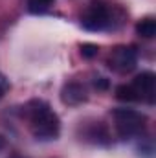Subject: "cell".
<instances>
[{"instance_id":"cell-1","label":"cell","mask_w":156,"mask_h":158,"mask_svg":"<svg viewBox=\"0 0 156 158\" xmlns=\"http://www.w3.org/2000/svg\"><path fill=\"white\" fill-rule=\"evenodd\" d=\"M26 116L33 136L40 142H51L61 132L59 116L44 99H31L26 105Z\"/></svg>"},{"instance_id":"cell-2","label":"cell","mask_w":156,"mask_h":158,"mask_svg":"<svg viewBox=\"0 0 156 158\" xmlns=\"http://www.w3.org/2000/svg\"><path fill=\"white\" fill-rule=\"evenodd\" d=\"M81 26L88 31H107L114 28V7L105 0H92L81 15Z\"/></svg>"},{"instance_id":"cell-3","label":"cell","mask_w":156,"mask_h":158,"mask_svg":"<svg viewBox=\"0 0 156 158\" xmlns=\"http://www.w3.org/2000/svg\"><path fill=\"white\" fill-rule=\"evenodd\" d=\"M112 118L116 125V132L121 140H130L140 136L147 125V116L134 109H114Z\"/></svg>"},{"instance_id":"cell-4","label":"cell","mask_w":156,"mask_h":158,"mask_svg":"<svg viewBox=\"0 0 156 158\" xmlns=\"http://www.w3.org/2000/svg\"><path fill=\"white\" fill-rule=\"evenodd\" d=\"M107 64L110 70L117 74H129L138 64V52L132 46H116L107 59Z\"/></svg>"},{"instance_id":"cell-5","label":"cell","mask_w":156,"mask_h":158,"mask_svg":"<svg viewBox=\"0 0 156 158\" xmlns=\"http://www.w3.org/2000/svg\"><path fill=\"white\" fill-rule=\"evenodd\" d=\"M134 96H136V103H149L153 105L156 98V76L153 72L145 70L142 74H138L132 79V83H129Z\"/></svg>"},{"instance_id":"cell-6","label":"cell","mask_w":156,"mask_h":158,"mask_svg":"<svg viewBox=\"0 0 156 158\" xmlns=\"http://www.w3.org/2000/svg\"><path fill=\"white\" fill-rule=\"evenodd\" d=\"M86 99H88V94L81 83H66L61 90V101L68 107H77Z\"/></svg>"},{"instance_id":"cell-7","label":"cell","mask_w":156,"mask_h":158,"mask_svg":"<svg viewBox=\"0 0 156 158\" xmlns=\"http://www.w3.org/2000/svg\"><path fill=\"white\" fill-rule=\"evenodd\" d=\"M84 136H86L90 142L99 143V145L110 143V132H109V129H107V125H105L103 121H94L92 125H88Z\"/></svg>"},{"instance_id":"cell-8","label":"cell","mask_w":156,"mask_h":158,"mask_svg":"<svg viewBox=\"0 0 156 158\" xmlns=\"http://www.w3.org/2000/svg\"><path fill=\"white\" fill-rule=\"evenodd\" d=\"M136 35L142 39H154L156 35V19L154 17H143L136 22Z\"/></svg>"},{"instance_id":"cell-9","label":"cell","mask_w":156,"mask_h":158,"mask_svg":"<svg viewBox=\"0 0 156 158\" xmlns=\"http://www.w3.org/2000/svg\"><path fill=\"white\" fill-rule=\"evenodd\" d=\"M53 2L55 0H28V11L33 15H42L53 6Z\"/></svg>"},{"instance_id":"cell-10","label":"cell","mask_w":156,"mask_h":158,"mask_svg":"<svg viewBox=\"0 0 156 158\" xmlns=\"http://www.w3.org/2000/svg\"><path fill=\"white\" fill-rule=\"evenodd\" d=\"M116 99L119 101H125V103H136V96L130 88V85H119L116 86Z\"/></svg>"},{"instance_id":"cell-11","label":"cell","mask_w":156,"mask_h":158,"mask_svg":"<svg viewBox=\"0 0 156 158\" xmlns=\"http://www.w3.org/2000/svg\"><path fill=\"white\" fill-rule=\"evenodd\" d=\"M97 52H99V46H97V44H92V42H84V44H81V55H83L84 59H92V57H96Z\"/></svg>"},{"instance_id":"cell-12","label":"cell","mask_w":156,"mask_h":158,"mask_svg":"<svg viewBox=\"0 0 156 158\" xmlns=\"http://www.w3.org/2000/svg\"><path fill=\"white\" fill-rule=\"evenodd\" d=\"M109 85H110V83H109V79L107 77H101V76H99V77L94 79V86H96L97 90H107Z\"/></svg>"},{"instance_id":"cell-13","label":"cell","mask_w":156,"mask_h":158,"mask_svg":"<svg viewBox=\"0 0 156 158\" xmlns=\"http://www.w3.org/2000/svg\"><path fill=\"white\" fill-rule=\"evenodd\" d=\"M7 88H9V81L6 79V76L0 72V99L4 98V94L7 92Z\"/></svg>"}]
</instances>
